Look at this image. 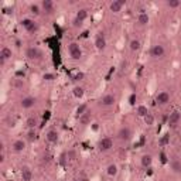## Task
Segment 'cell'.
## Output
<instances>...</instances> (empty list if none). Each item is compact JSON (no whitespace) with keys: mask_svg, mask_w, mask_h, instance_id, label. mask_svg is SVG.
Masks as SVG:
<instances>
[{"mask_svg":"<svg viewBox=\"0 0 181 181\" xmlns=\"http://www.w3.org/2000/svg\"><path fill=\"white\" fill-rule=\"evenodd\" d=\"M68 52H69V57L72 60H81V57H82L81 47H79V44H77V43L68 44Z\"/></svg>","mask_w":181,"mask_h":181,"instance_id":"6da1fadb","label":"cell"},{"mask_svg":"<svg viewBox=\"0 0 181 181\" xmlns=\"http://www.w3.org/2000/svg\"><path fill=\"white\" fill-rule=\"evenodd\" d=\"M26 57H27L28 60H33V61H34V60H40L41 57H43V52H41L40 48L31 45V47H28V48L26 50Z\"/></svg>","mask_w":181,"mask_h":181,"instance_id":"7a4b0ae2","label":"cell"},{"mask_svg":"<svg viewBox=\"0 0 181 181\" xmlns=\"http://www.w3.org/2000/svg\"><path fill=\"white\" fill-rule=\"evenodd\" d=\"M117 137L122 141L130 140V137H132V130H130L129 126H122L119 129V132H117Z\"/></svg>","mask_w":181,"mask_h":181,"instance_id":"3957f363","label":"cell"},{"mask_svg":"<svg viewBox=\"0 0 181 181\" xmlns=\"http://www.w3.org/2000/svg\"><path fill=\"white\" fill-rule=\"evenodd\" d=\"M164 52H166V50H164V47L161 44H154L150 50V55L153 58H161L164 55Z\"/></svg>","mask_w":181,"mask_h":181,"instance_id":"277c9868","label":"cell"},{"mask_svg":"<svg viewBox=\"0 0 181 181\" xmlns=\"http://www.w3.org/2000/svg\"><path fill=\"white\" fill-rule=\"evenodd\" d=\"M21 26L28 31V33H34V31H37V28H38L37 23L34 21V20H31V19H24L21 21Z\"/></svg>","mask_w":181,"mask_h":181,"instance_id":"5b68a950","label":"cell"},{"mask_svg":"<svg viewBox=\"0 0 181 181\" xmlns=\"http://www.w3.org/2000/svg\"><path fill=\"white\" fill-rule=\"evenodd\" d=\"M113 147V140L111 137H103L99 141V150L101 151H107Z\"/></svg>","mask_w":181,"mask_h":181,"instance_id":"8992f818","label":"cell"},{"mask_svg":"<svg viewBox=\"0 0 181 181\" xmlns=\"http://www.w3.org/2000/svg\"><path fill=\"white\" fill-rule=\"evenodd\" d=\"M101 103H102V106H113L116 103V96L113 93H106V95L102 96Z\"/></svg>","mask_w":181,"mask_h":181,"instance_id":"52a82bcc","label":"cell"},{"mask_svg":"<svg viewBox=\"0 0 181 181\" xmlns=\"http://www.w3.org/2000/svg\"><path fill=\"white\" fill-rule=\"evenodd\" d=\"M36 102H37V99L34 98V96H26V98L21 99L20 106H21L23 109H31V107L36 105Z\"/></svg>","mask_w":181,"mask_h":181,"instance_id":"ba28073f","label":"cell"},{"mask_svg":"<svg viewBox=\"0 0 181 181\" xmlns=\"http://www.w3.org/2000/svg\"><path fill=\"white\" fill-rule=\"evenodd\" d=\"M41 9H43V12H45L47 14H52L54 10H55V4H54V2H51V0H43V2H41Z\"/></svg>","mask_w":181,"mask_h":181,"instance_id":"9c48e42d","label":"cell"},{"mask_svg":"<svg viewBox=\"0 0 181 181\" xmlns=\"http://www.w3.org/2000/svg\"><path fill=\"white\" fill-rule=\"evenodd\" d=\"M156 102L159 105H167L170 102V93L167 91H161V92L157 93L156 96Z\"/></svg>","mask_w":181,"mask_h":181,"instance_id":"30bf717a","label":"cell"},{"mask_svg":"<svg viewBox=\"0 0 181 181\" xmlns=\"http://www.w3.org/2000/svg\"><path fill=\"white\" fill-rule=\"evenodd\" d=\"M125 4H126L125 0H113V2L109 4V9H111V12H113V13H119V12H122V9H123Z\"/></svg>","mask_w":181,"mask_h":181,"instance_id":"8fae6325","label":"cell"},{"mask_svg":"<svg viewBox=\"0 0 181 181\" xmlns=\"http://www.w3.org/2000/svg\"><path fill=\"white\" fill-rule=\"evenodd\" d=\"M20 175H21L23 181H31L33 180V171H31V169L27 167V166L21 167V170H20Z\"/></svg>","mask_w":181,"mask_h":181,"instance_id":"7c38bea8","label":"cell"},{"mask_svg":"<svg viewBox=\"0 0 181 181\" xmlns=\"http://www.w3.org/2000/svg\"><path fill=\"white\" fill-rule=\"evenodd\" d=\"M12 149H13V151H16V153H23V151L26 150V141L24 140H16V141H13Z\"/></svg>","mask_w":181,"mask_h":181,"instance_id":"4fadbf2b","label":"cell"},{"mask_svg":"<svg viewBox=\"0 0 181 181\" xmlns=\"http://www.w3.org/2000/svg\"><path fill=\"white\" fill-rule=\"evenodd\" d=\"M181 119V112L180 111H173L170 113V117H169V125L170 126H175Z\"/></svg>","mask_w":181,"mask_h":181,"instance_id":"5bb4252c","label":"cell"},{"mask_svg":"<svg viewBox=\"0 0 181 181\" xmlns=\"http://www.w3.org/2000/svg\"><path fill=\"white\" fill-rule=\"evenodd\" d=\"M95 47L99 50V51H102V50L106 48V38H105L102 34L96 36V38H95Z\"/></svg>","mask_w":181,"mask_h":181,"instance_id":"9a60e30c","label":"cell"},{"mask_svg":"<svg viewBox=\"0 0 181 181\" xmlns=\"http://www.w3.org/2000/svg\"><path fill=\"white\" fill-rule=\"evenodd\" d=\"M13 55V51L10 47H3V48L0 50V60H3V61H7L10 60Z\"/></svg>","mask_w":181,"mask_h":181,"instance_id":"2e32d148","label":"cell"},{"mask_svg":"<svg viewBox=\"0 0 181 181\" xmlns=\"http://www.w3.org/2000/svg\"><path fill=\"white\" fill-rule=\"evenodd\" d=\"M140 164L144 167V169H147V167H150L151 164H153V157L150 156V154H143L140 159Z\"/></svg>","mask_w":181,"mask_h":181,"instance_id":"e0dca14e","label":"cell"},{"mask_svg":"<svg viewBox=\"0 0 181 181\" xmlns=\"http://www.w3.org/2000/svg\"><path fill=\"white\" fill-rule=\"evenodd\" d=\"M79 123L82 126H88V125H91V120H92V115L89 113V112H86V113H83V115H81L79 117Z\"/></svg>","mask_w":181,"mask_h":181,"instance_id":"ac0fdd59","label":"cell"},{"mask_svg":"<svg viewBox=\"0 0 181 181\" xmlns=\"http://www.w3.org/2000/svg\"><path fill=\"white\" fill-rule=\"evenodd\" d=\"M45 139L50 143H57L58 141V132L57 130H48L45 135Z\"/></svg>","mask_w":181,"mask_h":181,"instance_id":"d6986e66","label":"cell"},{"mask_svg":"<svg viewBox=\"0 0 181 181\" xmlns=\"http://www.w3.org/2000/svg\"><path fill=\"white\" fill-rule=\"evenodd\" d=\"M170 167H171V171L175 173V174H180L181 173V160H173L171 163H170Z\"/></svg>","mask_w":181,"mask_h":181,"instance_id":"ffe728a7","label":"cell"},{"mask_svg":"<svg viewBox=\"0 0 181 181\" xmlns=\"http://www.w3.org/2000/svg\"><path fill=\"white\" fill-rule=\"evenodd\" d=\"M38 125V119L37 117H34V116H30L27 117V120H26V126L28 127V130L30 129H36Z\"/></svg>","mask_w":181,"mask_h":181,"instance_id":"44dd1931","label":"cell"},{"mask_svg":"<svg viewBox=\"0 0 181 181\" xmlns=\"http://www.w3.org/2000/svg\"><path fill=\"white\" fill-rule=\"evenodd\" d=\"M149 20H150V17H149L147 13H140L139 17H137V23L140 26H146L149 23Z\"/></svg>","mask_w":181,"mask_h":181,"instance_id":"7402d4cb","label":"cell"},{"mask_svg":"<svg viewBox=\"0 0 181 181\" xmlns=\"http://www.w3.org/2000/svg\"><path fill=\"white\" fill-rule=\"evenodd\" d=\"M136 113H137L139 116H141V117L147 116V115H149V109H147V106H144V105H139V106L136 107Z\"/></svg>","mask_w":181,"mask_h":181,"instance_id":"603a6c76","label":"cell"},{"mask_svg":"<svg viewBox=\"0 0 181 181\" xmlns=\"http://www.w3.org/2000/svg\"><path fill=\"white\" fill-rule=\"evenodd\" d=\"M77 19L79 20L81 23L85 21V20L88 19V10H86V9H79V10H78V13H77Z\"/></svg>","mask_w":181,"mask_h":181,"instance_id":"cb8c5ba5","label":"cell"},{"mask_svg":"<svg viewBox=\"0 0 181 181\" xmlns=\"http://www.w3.org/2000/svg\"><path fill=\"white\" fill-rule=\"evenodd\" d=\"M141 47V43L139 40H136V38H133V40H130L129 43V48L132 50V51H139Z\"/></svg>","mask_w":181,"mask_h":181,"instance_id":"d4e9b609","label":"cell"},{"mask_svg":"<svg viewBox=\"0 0 181 181\" xmlns=\"http://www.w3.org/2000/svg\"><path fill=\"white\" fill-rule=\"evenodd\" d=\"M72 93H74V96L75 98H78V99H81L83 96V93H85V91H83V88L82 86H75L74 89H72Z\"/></svg>","mask_w":181,"mask_h":181,"instance_id":"484cf974","label":"cell"},{"mask_svg":"<svg viewBox=\"0 0 181 181\" xmlns=\"http://www.w3.org/2000/svg\"><path fill=\"white\" fill-rule=\"evenodd\" d=\"M166 6L170 7V9H178V7L181 6V2L180 0H167Z\"/></svg>","mask_w":181,"mask_h":181,"instance_id":"4316f807","label":"cell"},{"mask_svg":"<svg viewBox=\"0 0 181 181\" xmlns=\"http://www.w3.org/2000/svg\"><path fill=\"white\" fill-rule=\"evenodd\" d=\"M106 173H107V175H111V177L116 175L117 174V166L116 164H109L106 169Z\"/></svg>","mask_w":181,"mask_h":181,"instance_id":"83f0119b","label":"cell"},{"mask_svg":"<svg viewBox=\"0 0 181 181\" xmlns=\"http://www.w3.org/2000/svg\"><path fill=\"white\" fill-rule=\"evenodd\" d=\"M86 112H88V105H86V103H81L79 106H78V109H77V115H78V117H79L81 115L86 113Z\"/></svg>","mask_w":181,"mask_h":181,"instance_id":"f1b7e54d","label":"cell"},{"mask_svg":"<svg viewBox=\"0 0 181 181\" xmlns=\"http://www.w3.org/2000/svg\"><path fill=\"white\" fill-rule=\"evenodd\" d=\"M37 139V133H36V129H30L27 133V140L28 141H34Z\"/></svg>","mask_w":181,"mask_h":181,"instance_id":"f546056e","label":"cell"},{"mask_svg":"<svg viewBox=\"0 0 181 181\" xmlns=\"http://www.w3.org/2000/svg\"><path fill=\"white\" fill-rule=\"evenodd\" d=\"M143 119H144V123H146V125H147V126L154 125V116H153V115H151V113H149L147 116H144Z\"/></svg>","mask_w":181,"mask_h":181,"instance_id":"4dcf8cb0","label":"cell"},{"mask_svg":"<svg viewBox=\"0 0 181 181\" xmlns=\"http://www.w3.org/2000/svg\"><path fill=\"white\" fill-rule=\"evenodd\" d=\"M30 12L33 13L34 16H38V14H40V12H41L40 6H38V4H31V6H30Z\"/></svg>","mask_w":181,"mask_h":181,"instance_id":"1f68e13d","label":"cell"},{"mask_svg":"<svg viewBox=\"0 0 181 181\" xmlns=\"http://www.w3.org/2000/svg\"><path fill=\"white\" fill-rule=\"evenodd\" d=\"M67 157H68V160H75V159H77V153H75V150H68L67 151Z\"/></svg>","mask_w":181,"mask_h":181,"instance_id":"d6a6232c","label":"cell"},{"mask_svg":"<svg viewBox=\"0 0 181 181\" xmlns=\"http://www.w3.org/2000/svg\"><path fill=\"white\" fill-rule=\"evenodd\" d=\"M83 77H85V75H83V72H77V74L72 77V79H74V81H82Z\"/></svg>","mask_w":181,"mask_h":181,"instance_id":"836d02e7","label":"cell"},{"mask_svg":"<svg viewBox=\"0 0 181 181\" xmlns=\"http://www.w3.org/2000/svg\"><path fill=\"white\" fill-rule=\"evenodd\" d=\"M23 85H24V81H23V79H14V86H16V88H23Z\"/></svg>","mask_w":181,"mask_h":181,"instance_id":"e575fe53","label":"cell"},{"mask_svg":"<svg viewBox=\"0 0 181 181\" xmlns=\"http://www.w3.org/2000/svg\"><path fill=\"white\" fill-rule=\"evenodd\" d=\"M6 161V154H4V149L2 147V153H0V163Z\"/></svg>","mask_w":181,"mask_h":181,"instance_id":"d590c367","label":"cell"},{"mask_svg":"<svg viewBox=\"0 0 181 181\" xmlns=\"http://www.w3.org/2000/svg\"><path fill=\"white\" fill-rule=\"evenodd\" d=\"M81 24H82V23H81L79 20L77 19V17H75V19H74V21H72V26H74V27H81Z\"/></svg>","mask_w":181,"mask_h":181,"instance_id":"8d00e7d4","label":"cell"},{"mask_svg":"<svg viewBox=\"0 0 181 181\" xmlns=\"http://www.w3.org/2000/svg\"><path fill=\"white\" fill-rule=\"evenodd\" d=\"M54 78L55 77H54L52 74H44V79H47V81H52Z\"/></svg>","mask_w":181,"mask_h":181,"instance_id":"74e56055","label":"cell"},{"mask_svg":"<svg viewBox=\"0 0 181 181\" xmlns=\"http://www.w3.org/2000/svg\"><path fill=\"white\" fill-rule=\"evenodd\" d=\"M92 127H93V130H98V123H93Z\"/></svg>","mask_w":181,"mask_h":181,"instance_id":"f35d334b","label":"cell"},{"mask_svg":"<svg viewBox=\"0 0 181 181\" xmlns=\"http://www.w3.org/2000/svg\"><path fill=\"white\" fill-rule=\"evenodd\" d=\"M74 181H79V180H74Z\"/></svg>","mask_w":181,"mask_h":181,"instance_id":"ab89813d","label":"cell"}]
</instances>
